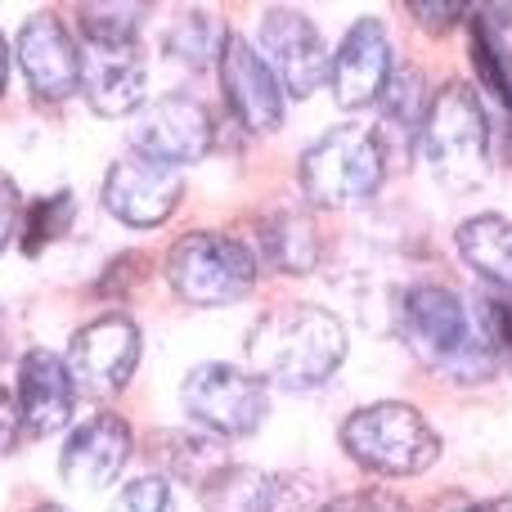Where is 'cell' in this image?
<instances>
[{
  "label": "cell",
  "instance_id": "cell-1",
  "mask_svg": "<svg viewBox=\"0 0 512 512\" xmlns=\"http://www.w3.org/2000/svg\"><path fill=\"white\" fill-rule=\"evenodd\" d=\"M248 355L261 382H279L288 391H310L337 373L346 360V328L324 306H274L248 333Z\"/></svg>",
  "mask_w": 512,
  "mask_h": 512
},
{
  "label": "cell",
  "instance_id": "cell-2",
  "mask_svg": "<svg viewBox=\"0 0 512 512\" xmlns=\"http://www.w3.org/2000/svg\"><path fill=\"white\" fill-rule=\"evenodd\" d=\"M405 346L436 373H450L459 382H486L495 373L499 355L490 351L477 315L463 306V297L445 283H414L396 306Z\"/></svg>",
  "mask_w": 512,
  "mask_h": 512
},
{
  "label": "cell",
  "instance_id": "cell-3",
  "mask_svg": "<svg viewBox=\"0 0 512 512\" xmlns=\"http://www.w3.org/2000/svg\"><path fill=\"white\" fill-rule=\"evenodd\" d=\"M342 445L360 468L382 477H418L441 459L436 427L405 400H378L342 423Z\"/></svg>",
  "mask_w": 512,
  "mask_h": 512
},
{
  "label": "cell",
  "instance_id": "cell-4",
  "mask_svg": "<svg viewBox=\"0 0 512 512\" xmlns=\"http://www.w3.org/2000/svg\"><path fill=\"white\" fill-rule=\"evenodd\" d=\"M423 153L436 180L450 189H472L490 171V126L477 90L468 81H445L432 95L423 122Z\"/></svg>",
  "mask_w": 512,
  "mask_h": 512
},
{
  "label": "cell",
  "instance_id": "cell-5",
  "mask_svg": "<svg viewBox=\"0 0 512 512\" xmlns=\"http://www.w3.org/2000/svg\"><path fill=\"white\" fill-rule=\"evenodd\" d=\"M387 149L378 131L364 126H333L301 153V189L315 207H355L378 194Z\"/></svg>",
  "mask_w": 512,
  "mask_h": 512
},
{
  "label": "cell",
  "instance_id": "cell-6",
  "mask_svg": "<svg viewBox=\"0 0 512 512\" xmlns=\"http://www.w3.org/2000/svg\"><path fill=\"white\" fill-rule=\"evenodd\" d=\"M167 279L189 306H234L256 283V256L230 234H189L167 256Z\"/></svg>",
  "mask_w": 512,
  "mask_h": 512
},
{
  "label": "cell",
  "instance_id": "cell-7",
  "mask_svg": "<svg viewBox=\"0 0 512 512\" xmlns=\"http://www.w3.org/2000/svg\"><path fill=\"white\" fill-rule=\"evenodd\" d=\"M185 414L216 436H252L265 418V382L234 364H198L185 373Z\"/></svg>",
  "mask_w": 512,
  "mask_h": 512
},
{
  "label": "cell",
  "instance_id": "cell-8",
  "mask_svg": "<svg viewBox=\"0 0 512 512\" xmlns=\"http://www.w3.org/2000/svg\"><path fill=\"white\" fill-rule=\"evenodd\" d=\"M256 50L279 77V86L297 99L315 95L328 81V63L333 59L324 50V36L315 32V23L301 9H283V5L265 9L261 27H256Z\"/></svg>",
  "mask_w": 512,
  "mask_h": 512
},
{
  "label": "cell",
  "instance_id": "cell-9",
  "mask_svg": "<svg viewBox=\"0 0 512 512\" xmlns=\"http://www.w3.org/2000/svg\"><path fill=\"white\" fill-rule=\"evenodd\" d=\"M131 144L140 158H153L162 167H185V162L207 158L212 149V117L189 95H162L135 113Z\"/></svg>",
  "mask_w": 512,
  "mask_h": 512
},
{
  "label": "cell",
  "instance_id": "cell-10",
  "mask_svg": "<svg viewBox=\"0 0 512 512\" xmlns=\"http://www.w3.org/2000/svg\"><path fill=\"white\" fill-rule=\"evenodd\" d=\"M140 364V328L126 315H99L77 328L68 346V369L90 396H117Z\"/></svg>",
  "mask_w": 512,
  "mask_h": 512
},
{
  "label": "cell",
  "instance_id": "cell-11",
  "mask_svg": "<svg viewBox=\"0 0 512 512\" xmlns=\"http://www.w3.org/2000/svg\"><path fill=\"white\" fill-rule=\"evenodd\" d=\"M310 472H261V468H221L203 486L207 512H306L315 499Z\"/></svg>",
  "mask_w": 512,
  "mask_h": 512
},
{
  "label": "cell",
  "instance_id": "cell-12",
  "mask_svg": "<svg viewBox=\"0 0 512 512\" xmlns=\"http://www.w3.org/2000/svg\"><path fill=\"white\" fill-rule=\"evenodd\" d=\"M391 45L378 18H355L351 32L342 36L333 63H328V86L342 108H364L378 104L382 90L391 81Z\"/></svg>",
  "mask_w": 512,
  "mask_h": 512
},
{
  "label": "cell",
  "instance_id": "cell-13",
  "mask_svg": "<svg viewBox=\"0 0 512 512\" xmlns=\"http://www.w3.org/2000/svg\"><path fill=\"white\" fill-rule=\"evenodd\" d=\"M221 90L230 113L239 117L248 131H274L283 122V86L270 72V63L261 59L252 41L243 36H225L221 50Z\"/></svg>",
  "mask_w": 512,
  "mask_h": 512
},
{
  "label": "cell",
  "instance_id": "cell-14",
  "mask_svg": "<svg viewBox=\"0 0 512 512\" xmlns=\"http://www.w3.org/2000/svg\"><path fill=\"white\" fill-rule=\"evenodd\" d=\"M180 203V171L176 167H162L153 158H131L113 162L104 180V207L126 225H162Z\"/></svg>",
  "mask_w": 512,
  "mask_h": 512
},
{
  "label": "cell",
  "instance_id": "cell-15",
  "mask_svg": "<svg viewBox=\"0 0 512 512\" xmlns=\"http://www.w3.org/2000/svg\"><path fill=\"white\" fill-rule=\"evenodd\" d=\"M27 81L41 99H68L81 90V50L54 14H32L14 45Z\"/></svg>",
  "mask_w": 512,
  "mask_h": 512
},
{
  "label": "cell",
  "instance_id": "cell-16",
  "mask_svg": "<svg viewBox=\"0 0 512 512\" xmlns=\"http://www.w3.org/2000/svg\"><path fill=\"white\" fill-rule=\"evenodd\" d=\"M131 459V427L117 414H90L63 441L59 472L77 490H104Z\"/></svg>",
  "mask_w": 512,
  "mask_h": 512
},
{
  "label": "cell",
  "instance_id": "cell-17",
  "mask_svg": "<svg viewBox=\"0 0 512 512\" xmlns=\"http://www.w3.org/2000/svg\"><path fill=\"white\" fill-rule=\"evenodd\" d=\"M77 409V378L72 369L50 351H27L18 364V414L23 427L36 436H50L68 427Z\"/></svg>",
  "mask_w": 512,
  "mask_h": 512
},
{
  "label": "cell",
  "instance_id": "cell-18",
  "mask_svg": "<svg viewBox=\"0 0 512 512\" xmlns=\"http://www.w3.org/2000/svg\"><path fill=\"white\" fill-rule=\"evenodd\" d=\"M81 90L99 117H122L144 104V59L135 45H86Z\"/></svg>",
  "mask_w": 512,
  "mask_h": 512
},
{
  "label": "cell",
  "instance_id": "cell-19",
  "mask_svg": "<svg viewBox=\"0 0 512 512\" xmlns=\"http://www.w3.org/2000/svg\"><path fill=\"white\" fill-rule=\"evenodd\" d=\"M459 252L472 270L486 283L504 288L512 297V221L508 216H472V221L459 225Z\"/></svg>",
  "mask_w": 512,
  "mask_h": 512
},
{
  "label": "cell",
  "instance_id": "cell-20",
  "mask_svg": "<svg viewBox=\"0 0 512 512\" xmlns=\"http://www.w3.org/2000/svg\"><path fill=\"white\" fill-rule=\"evenodd\" d=\"M382 135H396V144L409 153V144L423 140V122H427V108H432V95H427V77L414 68V63H405V68L391 72L387 90H382Z\"/></svg>",
  "mask_w": 512,
  "mask_h": 512
},
{
  "label": "cell",
  "instance_id": "cell-21",
  "mask_svg": "<svg viewBox=\"0 0 512 512\" xmlns=\"http://www.w3.org/2000/svg\"><path fill=\"white\" fill-rule=\"evenodd\" d=\"M261 261L274 265L279 274H310L319 261V239L310 230L306 216L297 212H279L265 221L261 234Z\"/></svg>",
  "mask_w": 512,
  "mask_h": 512
},
{
  "label": "cell",
  "instance_id": "cell-22",
  "mask_svg": "<svg viewBox=\"0 0 512 512\" xmlns=\"http://www.w3.org/2000/svg\"><path fill=\"white\" fill-rule=\"evenodd\" d=\"M472 63H477L481 86L512 113V45L490 9H481V14L472 18Z\"/></svg>",
  "mask_w": 512,
  "mask_h": 512
},
{
  "label": "cell",
  "instance_id": "cell-23",
  "mask_svg": "<svg viewBox=\"0 0 512 512\" xmlns=\"http://www.w3.org/2000/svg\"><path fill=\"white\" fill-rule=\"evenodd\" d=\"M225 36L230 32H221V23H216L207 9H185L167 32V54H176L180 63H189V68H207L212 59L221 63Z\"/></svg>",
  "mask_w": 512,
  "mask_h": 512
},
{
  "label": "cell",
  "instance_id": "cell-24",
  "mask_svg": "<svg viewBox=\"0 0 512 512\" xmlns=\"http://www.w3.org/2000/svg\"><path fill=\"white\" fill-rule=\"evenodd\" d=\"M144 14H149V5H81L77 9L86 45H135Z\"/></svg>",
  "mask_w": 512,
  "mask_h": 512
},
{
  "label": "cell",
  "instance_id": "cell-25",
  "mask_svg": "<svg viewBox=\"0 0 512 512\" xmlns=\"http://www.w3.org/2000/svg\"><path fill=\"white\" fill-rule=\"evenodd\" d=\"M72 212H77V203H72L68 189H59V194L41 198L36 207H27V216H23V234H27V239H23V252L36 256V252L45 248V243H54L59 234H68Z\"/></svg>",
  "mask_w": 512,
  "mask_h": 512
},
{
  "label": "cell",
  "instance_id": "cell-26",
  "mask_svg": "<svg viewBox=\"0 0 512 512\" xmlns=\"http://www.w3.org/2000/svg\"><path fill=\"white\" fill-rule=\"evenodd\" d=\"M477 324H481V333H486L490 351L512 364V297L508 292H486V297L477 301Z\"/></svg>",
  "mask_w": 512,
  "mask_h": 512
},
{
  "label": "cell",
  "instance_id": "cell-27",
  "mask_svg": "<svg viewBox=\"0 0 512 512\" xmlns=\"http://www.w3.org/2000/svg\"><path fill=\"white\" fill-rule=\"evenodd\" d=\"M108 512H176V504H171V486L162 477H135L117 490Z\"/></svg>",
  "mask_w": 512,
  "mask_h": 512
},
{
  "label": "cell",
  "instance_id": "cell-28",
  "mask_svg": "<svg viewBox=\"0 0 512 512\" xmlns=\"http://www.w3.org/2000/svg\"><path fill=\"white\" fill-rule=\"evenodd\" d=\"M315 512H409V504L400 495H391V490H351V495L319 504Z\"/></svg>",
  "mask_w": 512,
  "mask_h": 512
},
{
  "label": "cell",
  "instance_id": "cell-29",
  "mask_svg": "<svg viewBox=\"0 0 512 512\" xmlns=\"http://www.w3.org/2000/svg\"><path fill=\"white\" fill-rule=\"evenodd\" d=\"M23 230V198H18V185L0 171V252L9 248V239Z\"/></svg>",
  "mask_w": 512,
  "mask_h": 512
},
{
  "label": "cell",
  "instance_id": "cell-30",
  "mask_svg": "<svg viewBox=\"0 0 512 512\" xmlns=\"http://www.w3.org/2000/svg\"><path fill=\"white\" fill-rule=\"evenodd\" d=\"M409 14L423 18V27H432V32H445V27L454 23V18L472 14V5H459V0H445V5H427V0H409Z\"/></svg>",
  "mask_w": 512,
  "mask_h": 512
},
{
  "label": "cell",
  "instance_id": "cell-31",
  "mask_svg": "<svg viewBox=\"0 0 512 512\" xmlns=\"http://www.w3.org/2000/svg\"><path fill=\"white\" fill-rule=\"evenodd\" d=\"M18 427H23V414H18V400H9V391H0V454L14 450Z\"/></svg>",
  "mask_w": 512,
  "mask_h": 512
},
{
  "label": "cell",
  "instance_id": "cell-32",
  "mask_svg": "<svg viewBox=\"0 0 512 512\" xmlns=\"http://www.w3.org/2000/svg\"><path fill=\"white\" fill-rule=\"evenodd\" d=\"M463 512H512V495H504V499H486V504H472V508H463Z\"/></svg>",
  "mask_w": 512,
  "mask_h": 512
},
{
  "label": "cell",
  "instance_id": "cell-33",
  "mask_svg": "<svg viewBox=\"0 0 512 512\" xmlns=\"http://www.w3.org/2000/svg\"><path fill=\"white\" fill-rule=\"evenodd\" d=\"M5 81H9V41L0 36V95H5Z\"/></svg>",
  "mask_w": 512,
  "mask_h": 512
},
{
  "label": "cell",
  "instance_id": "cell-34",
  "mask_svg": "<svg viewBox=\"0 0 512 512\" xmlns=\"http://www.w3.org/2000/svg\"><path fill=\"white\" fill-rule=\"evenodd\" d=\"M32 512H68V508H59V504H41V508H32Z\"/></svg>",
  "mask_w": 512,
  "mask_h": 512
}]
</instances>
